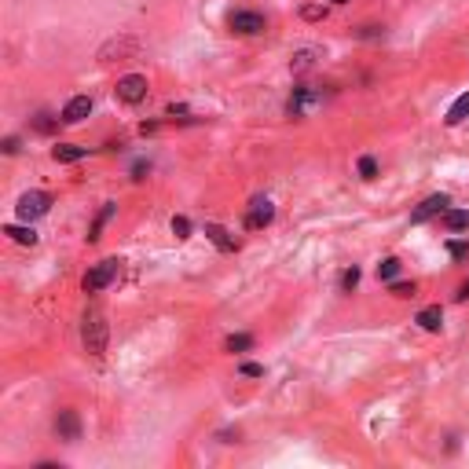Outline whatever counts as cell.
<instances>
[{
    "label": "cell",
    "instance_id": "24",
    "mask_svg": "<svg viewBox=\"0 0 469 469\" xmlns=\"http://www.w3.org/2000/svg\"><path fill=\"white\" fill-rule=\"evenodd\" d=\"M396 275H400V261H396V257H385V261L378 264V279L381 283H393Z\"/></svg>",
    "mask_w": 469,
    "mask_h": 469
},
{
    "label": "cell",
    "instance_id": "13",
    "mask_svg": "<svg viewBox=\"0 0 469 469\" xmlns=\"http://www.w3.org/2000/svg\"><path fill=\"white\" fill-rule=\"evenodd\" d=\"M205 238L213 242L217 250H224V253H231V250H238V238L228 231V228H220V224H205Z\"/></svg>",
    "mask_w": 469,
    "mask_h": 469
},
{
    "label": "cell",
    "instance_id": "5",
    "mask_svg": "<svg viewBox=\"0 0 469 469\" xmlns=\"http://www.w3.org/2000/svg\"><path fill=\"white\" fill-rule=\"evenodd\" d=\"M322 95H327V92H319L315 85H297L294 95H290V103H286V114L290 118H304L308 110H315L322 103Z\"/></svg>",
    "mask_w": 469,
    "mask_h": 469
},
{
    "label": "cell",
    "instance_id": "9",
    "mask_svg": "<svg viewBox=\"0 0 469 469\" xmlns=\"http://www.w3.org/2000/svg\"><path fill=\"white\" fill-rule=\"evenodd\" d=\"M271 220H275V205L268 198H253L250 202V213H246V228L250 231H261V228H268Z\"/></svg>",
    "mask_w": 469,
    "mask_h": 469
},
{
    "label": "cell",
    "instance_id": "6",
    "mask_svg": "<svg viewBox=\"0 0 469 469\" xmlns=\"http://www.w3.org/2000/svg\"><path fill=\"white\" fill-rule=\"evenodd\" d=\"M118 271H121V261H100L85 279H81V290H85V294H100V290H107L118 279Z\"/></svg>",
    "mask_w": 469,
    "mask_h": 469
},
{
    "label": "cell",
    "instance_id": "26",
    "mask_svg": "<svg viewBox=\"0 0 469 469\" xmlns=\"http://www.w3.org/2000/svg\"><path fill=\"white\" fill-rule=\"evenodd\" d=\"M447 253H451V261H469V242L465 238H451Z\"/></svg>",
    "mask_w": 469,
    "mask_h": 469
},
{
    "label": "cell",
    "instance_id": "20",
    "mask_svg": "<svg viewBox=\"0 0 469 469\" xmlns=\"http://www.w3.org/2000/svg\"><path fill=\"white\" fill-rule=\"evenodd\" d=\"M465 118H469V92L458 95V100L451 103V110H447V118H444V121H447V125H462Z\"/></svg>",
    "mask_w": 469,
    "mask_h": 469
},
{
    "label": "cell",
    "instance_id": "17",
    "mask_svg": "<svg viewBox=\"0 0 469 469\" xmlns=\"http://www.w3.org/2000/svg\"><path fill=\"white\" fill-rule=\"evenodd\" d=\"M444 228H447L451 235L469 231V213H465V209H447V213H444Z\"/></svg>",
    "mask_w": 469,
    "mask_h": 469
},
{
    "label": "cell",
    "instance_id": "3",
    "mask_svg": "<svg viewBox=\"0 0 469 469\" xmlns=\"http://www.w3.org/2000/svg\"><path fill=\"white\" fill-rule=\"evenodd\" d=\"M140 37L132 34H121V37H110L103 48H100V62H125V59H136L140 55Z\"/></svg>",
    "mask_w": 469,
    "mask_h": 469
},
{
    "label": "cell",
    "instance_id": "23",
    "mask_svg": "<svg viewBox=\"0 0 469 469\" xmlns=\"http://www.w3.org/2000/svg\"><path fill=\"white\" fill-rule=\"evenodd\" d=\"M59 121H62V118H52V114H44V110H41V114L34 118V128H37L41 136H52L55 128H59Z\"/></svg>",
    "mask_w": 469,
    "mask_h": 469
},
{
    "label": "cell",
    "instance_id": "4",
    "mask_svg": "<svg viewBox=\"0 0 469 469\" xmlns=\"http://www.w3.org/2000/svg\"><path fill=\"white\" fill-rule=\"evenodd\" d=\"M147 92H151V85H147V77H143V74H125L118 81V88H114L118 103H125V107L143 103V100H147Z\"/></svg>",
    "mask_w": 469,
    "mask_h": 469
},
{
    "label": "cell",
    "instance_id": "33",
    "mask_svg": "<svg viewBox=\"0 0 469 469\" xmlns=\"http://www.w3.org/2000/svg\"><path fill=\"white\" fill-rule=\"evenodd\" d=\"M330 4H348V0H330Z\"/></svg>",
    "mask_w": 469,
    "mask_h": 469
},
{
    "label": "cell",
    "instance_id": "18",
    "mask_svg": "<svg viewBox=\"0 0 469 469\" xmlns=\"http://www.w3.org/2000/svg\"><path fill=\"white\" fill-rule=\"evenodd\" d=\"M330 15V4H322V0H308V4H301V19L304 22H322Z\"/></svg>",
    "mask_w": 469,
    "mask_h": 469
},
{
    "label": "cell",
    "instance_id": "7",
    "mask_svg": "<svg viewBox=\"0 0 469 469\" xmlns=\"http://www.w3.org/2000/svg\"><path fill=\"white\" fill-rule=\"evenodd\" d=\"M48 209H52V195H44V191H26L19 198V205H15V213H19V220L34 224L48 213Z\"/></svg>",
    "mask_w": 469,
    "mask_h": 469
},
{
    "label": "cell",
    "instance_id": "15",
    "mask_svg": "<svg viewBox=\"0 0 469 469\" xmlns=\"http://www.w3.org/2000/svg\"><path fill=\"white\" fill-rule=\"evenodd\" d=\"M114 213H118V202H103V209H100V213H95L92 228H88V242H95V238L103 235V228H107L110 220H114Z\"/></svg>",
    "mask_w": 469,
    "mask_h": 469
},
{
    "label": "cell",
    "instance_id": "21",
    "mask_svg": "<svg viewBox=\"0 0 469 469\" xmlns=\"http://www.w3.org/2000/svg\"><path fill=\"white\" fill-rule=\"evenodd\" d=\"M355 172H360L363 180H374V176L381 172V165H378V158H374V154H363L360 161H355Z\"/></svg>",
    "mask_w": 469,
    "mask_h": 469
},
{
    "label": "cell",
    "instance_id": "12",
    "mask_svg": "<svg viewBox=\"0 0 469 469\" xmlns=\"http://www.w3.org/2000/svg\"><path fill=\"white\" fill-rule=\"evenodd\" d=\"M319 59H322V48H297L294 55H290V70L294 74H308L319 67Z\"/></svg>",
    "mask_w": 469,
    "mask_h": 469
},
{
    "label": "cell",
    "instance_id": "19",
    "mask_svg": "<svg viewBox=\"0 0 469 469\" xmlns=\"http://www.w3.org/2000/svg\"><path fill=\"white\" fill-rule=\"evenodd\" d=\"M85 154H88V151L77 147V143H55V147H52V158H55V161H81Z\"/></svg>",
    "mask_w": 469,
    "mask_h": 469
},
{
    "label": "cell",
    "instance_id": "10",
    "mask_svg": "<svg viewBox=\"0 0 469 469\" xmlns=\"http://www.w3.org/2000/svg\"><path fill=\"white\" fill-rule=\"evenodd\" d=\"M447 209H451V198H447V195H429V198L411 213V220H414V224H426L429 217H444Z\"/></svg>",
    "mask_w": 469,
    "mask_h": 469
},
{
    "label": "cell",
    "instance_id": "14",
    "mask_svg": "<svg viewBox=\"0 0 469 469\" xmlns=\"http://www.w3.org/2000/svg\"><path fill=\"white\" fill-rule=\"evenodd\" d=\"M418 327H422V330H429V334H436V330H440L444 327V308H440V304H429V308H422V312H418Z\"/></svg>",
    "mask_w": 469,
    "mask_h": 469
},
{
    "label": "cell",
    "instance_id": "30",
    "mask_svg": "<svg viewBox=\"0 0 469 469\" xmlns=\"http://www.w3.org/2000/svg\"><path fill=\"white\" fill-rule=\"evenodd\" d=\"M238 374L242 378H264V367L261 363H238Z\"/></svg>",
    "mask_w": 469,
    "mask_h": 469
},
{
    "label": "cell",
    "instance_id": "25",
    "mask_svg": "<svg viewBox=\"0 0 469 469\" xmlns=\"http://www.w3.org/2000/svg\"><path fill=\"white\" fill-rule=\"evenodd\" d=\"M224 348H228V352H250V348H253V337H250V334H231Z\"/></svg>",
    "mask_w": 469,
    "mask_h": 469
},
{
    "label": "cell",
    "instance_id": "16",
    "mask_svg": "<svg viewBox=\"0 0 469 469\" xmlns=\"http://www.w3.org/2000/svg\"><path fill=\"white\" fill-rule=\"evenodd\" d=\"M4 235H8L11 242H19V246H37V231H34V228H22V224H8Z\"/></svg>",
    "mask_w": 469,
    "mask_h": 469
},
{
    "label": "cell",
    "instance_id": "1",
    "mask_svg": "<svg viewBox=\"0 0 469 469\" xmlns=\"http://www.w3.org/2000/svg\"><path fill=\"white\" fill-rule=\"evenodd\" d=\"M81 345H85V352L95 355V360L107 352V319H103L100 308H88L85 319H81Z\"/></svg>",
    "mask_w": 469,
    "mask_h": 469
},
{
    "label": "cell",
    "instance_id": "31",
    "mask_svg": "<svg viewBox=\"0 0 469 469\" xmlns=\"http://www.w3.org/2000/svg\"><path fill=\"white\" fill-rule=\"evenodd\" d=\"M0 147H4V154H19V136H8Z\"/></svg>",
    "mask_w": 469,
    "mask_h": 469
},
{
    "label": "cell",
    "instance_id": "27",
    "mask_svg": "<svg viewBox=\"0 0 469 469\" xmlns=\"http://www.w3.org/2000/svg\"><path fill=\"white\" fill-rule=\"evenodd\" d=\"M414 290H418V286L407 283V279H393V283H389V294H393V297H414Z\"/></svg>",
    "mask_w": 469,
    "mask_h": 469
},
{
    "label": "cell",
    "instance_id": "32",
    "mask_svg": "<svg viewBox=\"0 0 469 469\" xmlns=\"http://www.w3.org/2000/svg\"><path fill=\"white\" fill-rule=\"evenodd\" d=\"M455 297H458V301H465V297H469V279L458 286V294H455Z\"/></svg>",
    "mask_w": 469,
    "mask_h": 469
},
{
    "label": "cell",
    "instance_id": "2",
    "mask_svg": "<svg viewBox=\"0 0 469 469\" xmlns=\"http://www.w3.org/2000/svg\"><path fill=\"white\" fill-rule=\"evenodd\" d=\"M228 29L235 37H261L264 29H268V19L261 11H250V8H238L228 15Z\"/></svg>",
    "mask_w": 469,
    "mask_h": 469
},
{
    "label": "cell",
    "instance_id": "11",
    "mask_svg": "<svg viewBox=\"0 0 469 469\" xmlns=\"http://www.w3.org/2000/svg\"><path fill=\"white\" fill-rule=\"evenodd\" d=\"M88 114H92V95H74V100L62 107V114H59V118L67 121V125H81Z\"/></svg>",
    "mask_w": 469,
    "mask_h": 469
},
{
    "label": "cell",
    "instance_id": "22",
    "mask_svg": "<svg viewBox=\"0 0 469 469\" xmlns=\"http://www.w3.org/2000/svg\"><path fill=\"white\" fill-rule=\"evenodd\" d=\"M352 34H355V41H381V37H385V26L367 22V26H360V29H352Z\"/></svg>",
    "mask_w": 469,
    "mask_h": 469
},
{
    "label": "cell",
    "instance_id": "8",
    "mask_svg": "<svg viewBox=\"0 0 469 469\" xmlns=\"http://www.w3.org/2000/svg\"><path fill=\"white\" fill-rule=\"evenodd\" d=\"M55 436L59 440H67V444H77L81 440V418H77V411H70V407H62L59 414H55Z\"/></svg>",
    "mask_w": 469,
    "mask_h": 469
},
{
    "label": "cell",
    "instance_id": "28",
    "mask_svg": "<svg viewBox=\"0 0 469 469\" xmlns=\"http://www.w3.org/2000/svg\"><path fill=\"white\" fill-rule=\"evenodd\" d=\"M172 235L176 238H191V220L187 217H172Z\"/></svg>",
    "mask_w": 469,
    "mask_h": 469
},
{
    "label": "cell",
    "instance_id": "29",
    "mask_svg": "<svg viewBox=\"0 0 469 469\" xmlns=\"http://www.w3.org/2000/svg\"><path fill=\"white\" fill-rule=\"evenodd\" d=\"M355 286H360V268H355V264H352V268H348V271L341 275V290H348V294H352V290H355Z\"/></svg>",
    "mask_w": 469,
    "mask_h": 469
}]
</instances>
